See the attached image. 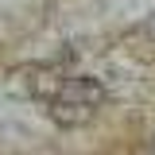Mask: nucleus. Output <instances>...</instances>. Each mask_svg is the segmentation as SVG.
I'll use <instances>...</instances> for the list:
<instances>
[{
    "label": "nucleus",
    "instance_id": "1",
    "mask_svg": "<svg viewBox=\"0 0 155 155\" xmlns=\"http://www.w3.org/2000/svg\"><path fill=\"white\" fill-rule=\"evenodd\" d=\"M31 93L66 128L93 120L97 109L105 105V85L89 74H35L31 78Z\"/></svg>",
    "mask_w": 155,
    "mask_h": 155
}]
</instances>
